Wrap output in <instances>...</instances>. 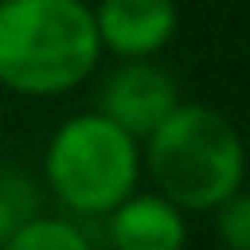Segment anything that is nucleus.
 <instances>
[{
	"label": "nucleus",
	"instance_id": "obj_1",
	"mask_svg": "<svg viewBox=\"0 0 250 250\" xmlns=\"http://www.w3.org/2000/svg\"><path fill=\"white\" fill-rule=\"evenodd\" d=\"M102 59L86 0H0V86L23 98H59L82 86Z\"/></svg>",
	"mask_w": 250,
	"mask_h": 250
},
{
	"label": "nucleus",
	"instance_id": "obj_2",
	"mask_svg": "<svg viewBox=\"0 0 250 250\" xmlns=\"http://www.w3.org/2000/svg\"><path fill=\"white\" fill-rule=\"evenodd\" d=\"M141 172L156 195L188 211H215L246 180V145L238 129L211 105L180 102L141 148Z\"/></svg>",
	"mask_w": 250,
	"mask_h": 250
},
{
	"label": "nucleus",
	"instance_id": "obj_3",
	"mask_svg": "<svg viewBox=\"0 0 250 250\" xmlns=\"http://www.w3.org/2000/svg\"><path fill=\"white\" fill-rule=\"evenodd\" d=\"M43 180L74 215H109L137 191L141 145L102 113L66 117L43 152Z\"/></svg>",
	"mask_w": 250,
	"mask_h": 250
},
{
	"label": "nucleus",
	"instance_id": "obj_4",
	"mask_svg": "<svg viewBox=\"0 0 250 250\" xmlns=\"http://www.w3.org/2000/svg\"><path fill=\"white\" fill-rule=\"evenodd\" d=\"M176 105L180 86L164 66H156L152 59H125L102 78L94 113L125 129L133 141H145Z\"/></svg>",
	"mask_w": 250,
	"mask_h": 250
},
{
	"label": "nucleus",
	"instance_id": "obj_5",
	"mask_svg": "<svg viewBox=\"0 0 250 250\" xmlns=\"http://www.w3.org/2000/svg\"><path fill=\"white\" fill-rule=\"evenodd\" d=\"M176 0H98L94 27L102 51L125 59H152L176 35Z\"/></svg>",
	"mask_w": 250,
	"mask_h": 250
},
{
	"label": "nucleus",
	"instance_id": "obj_6",
	"mask_svg": "<svg viewBox=\"0 0 250 250\" xmlns=\"http://www.w3.org/2000/svg\"><path fill=\"white\" fill-rule=\"evenodd\" d=\"M113 250H184L188 219L176 203L156 191H133L105 215Z\"/></svg>",
	"mask_w": 250,
	"mask_h": 250
},
{
	"label": "nucleus",
	"instance_id": "obj_7",
	"mask_svg": "<svg viewBox=\"0 0 250 250\" xmlns=\"http://www.w3.org/2000/svg\"><path fill=\"white\" fill-rule=\"evenodd\" d=\"M39 188L35 180L16 168V164H0V246L20 234L31 219H39Z\"/></svg>",
	"mask_w": 250,
	"mask_h": 250
},
{
	"label": "nucleus",
	"instance_id": "obj_8",
	"mask_svg": "<svg viewBox=\"0 0 250 250\" xmlns=\"http://www.w3.org/2000/svg\"><path fill=\"white\" fill-rule=\"evenodd\" d=\"M0 250H94V246H90V238L82 234L78 223L39 215V219H31L20 234H12Z\"/></svg>",
	"mask_w": 250,
	"mask_h": 250
},
{
	"label": "nucleus",
	"instance_id": "obj_9",
	"mask_svg": "<svg viewBox=\"0 0 250 250\" xmlns=\"http://www.w3.org/2000/svg\"><path fill=\"white\" fill-rule=\"evenodd\" d=\"M215 234L227 250H250V191H234L215 207Z\"/></svg>",
	"mask_w": 250,
	"mask_h": 250
}]
</instances>
